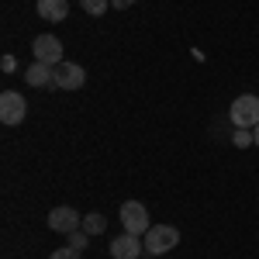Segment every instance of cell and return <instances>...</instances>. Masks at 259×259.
<instances>
[{
	"mask_svg": "<svg viewBox=\"0 0 259 259\" xmlns=\"http://www.w3.org/2000/svg\"><path fill=\"white\" fill-rule=\"evenodd\" d=\"M0 69H4V73H14V69H18L14 56H4V59H0Z\"/></svg>",
	"mask_w": 259,
	"mask_h": 259,
	"instance_id": "cell-16",
	"label": "cell"
},
{
	"mask_svg": "<svg viewBox=\"0 0 259 259\" xmlns=\"http://www.w3.org/2000/svg\"><path fill=\"white\" fill-rule=\"evenodd\" d=\"M83 232H87V235H104V232H107V218L97 214V211L83 214Z\"/></svg>",
	"mask_w": 259,
	"mask_h": 259,
	"instance_id": "cell-11",
	"label": "cell"
},
{
	"mask_svg": "<svg viewBox=\"0 0 259 259\" xmlns=\"http://www.w3.org/2000/svg\"><path fill=\"white\" fill-rule=\"evenodd\" d=\"M228 118L235 128H256L259 124V97L256 94H242V97L232 100L228 107Z\"/></svg>",
	"mask_w": 259,
	"mask_h": 259,
	"instance_id": "cell-2",
	"label": "cell"
},
{
	"mask_svg": "<svg viewBox=\"0 0 259 259\" xmlns=\"http://www.w3.org/2000/svg\"><path fill=\"white\" fill-rule=\"evenodd\" d=\"M121 225H124V232H132V235H145V232L152 228L145 204H139V200H124V204H121Z\"/></svg>",
	"mask_w": 259,
	"mask_h": 259,
	"instance_id": "cell-3",
	"label": "cell"
},
{
	"mask_svg": "<svg viewBox=\"0 0 259 259\" xmlns=\"http://www.w3.org/2000/svg\"><path fill=\"white\" fill-rule=\"evenodd\" d=\"M69 245L80 252V249H87V245H90V235H87L83 228H76V232H69Z\"/></svg>",
	"mask_w": 259,
	"mask_h": 259,
	"instance_id": "cell-13",
	"label": "cell"
},
{
	"mask_svg": "<svg viewBox=\"0 0 259 259\" xmlns=\"http://www.w3.org/2000/svg\"><path fill=\"white\" fill-rule=\"evenodd\" d=\"M142 252H145L142 235L124 232V235H118V239H111V256H114V259H139Z\"/></svg>",
	"mask_w": 259,
	"mask_h": 259,
	"instance_id": "cell-7",
	"label": "cell"
},
{
	"mask_svg": "<svg viewBox=\"0 0 259 259\" xmlns=\"http://www.w3.org/2000/svg\"><path fill=\"white\" fill-rule=\"evenodd\" d=\"M31 52H35V62H45V66H59L62 62V41L56 35H38L31 41Z\"/></svg>",
	"mask_w": 259,
	"mask_h": 259,
	"instance_id": "cell-4",
	"label": "cell"
},
{
	"mask_svg": "<svg viewBox=\"0 0 259 259\" xmlns=\"http://www.w3.org/2000/svg\"><path fill=\"white\" fill-rule=\"evenodd\" d=\"M232 142H235V145H239V149H245V145H249V142H256V139H252V132H249V128H239V132H235V135H232Z\"/></svg>",
	"mask_w": 259,
	"mask_h": 259,
	"instance_id": "cell-14",
	"label": "cell"
},
{
	"mask_svg": "<svg viewBox=\"0 0 259 259\" xmlns=\"http://www.w3.org/2000/svg\"><path fill=\"white\" fill-rule=\"evenodd\" d=\"M252 139H256V145H259V124H256V132H252Z\"/></svg>",
	"mask_w": 259,
	"mask_h": 259,
	"instance_id": "cell-18",
	"label": "cell"
},
{
	"mask_svg": "<svg viewBox=\"0 0 259 259\" xmlns=\"http://www.w3.org/2000/svg\"><path fill=\"white\" fill-rule=\"evenodd\" d=\"M80 7L87 11V14H94V18H100L107 7H111V0H80Z\"/></svg>",
	"mask_w": 259,
	"mask_h": 259,
	"instance_id": "cell-12",
	"label": "cell"
},
{
	"mask_svg": "<svg viewBox=\"0 0 259 259\" xmlns=\"http://www.w3.org/2000/svg\"><path fill=\"white\" fill-rule=\"evenodd\" d=\"M83 83H87L83 66H76V62H59L56 66V87L59 90H80Z\"/></svg>",
	"mask_w": 259,
	"mask_h": 259,
	"instance_id": "cell-8",
	"label": "cell"
},
{
	"mask_svg": "<svg viewBox=\"0 0 259 259\" xmlns=\"http://www.w3.org/2000/svg\"><path fill=\"white\" fill-rule=\"evenodd\" d=\"M49 228L59 232V235H69V232L83 228V214H76L73 207H52L49 211Z\"/></svg>",
	"mask_w": 259,
	"mask_h": 259,
	"instance_id": "cell-6",
	"label": "cell"
},
{
	"mask_svg": "<svg viewBox=\"0 0 259 259\" xmlns=\"http://www.w3.org/2000/svg\"><path fill=\"white\" fill-rule=\"evenodd\" d=\"M24 80H28V87H56V69L45 62H31L24 69Z\"/></svg>",
	"mask_w": 259,
	"mask_h": 259,
	"instance_id": "cell-9",
	"label": "cell"
},
{
	"mask_svg": "<svg viewBox=\"0 0 259 259\" xmlns=\"http://www.w3.org/2000/svg\"><path fill=\"white\" fill-rule=\"evenodd\" d=\"M49 259H80V252H76L73 245H66V249H56V252H52Z\"/></svg>",
	"mask_w": 259,
	"mask_h": 259,
	"instance_id": "cell-15",
	"label": "cell"
},
{
	"mask_svg": "<svg viewBox=\"0 0 259 259\" xmlns=\"http://www.w3.org/2000/svg\"><path fill=\"white\" fill-rule=\"evenodd\" d=\"M35 7L45 21H66V14H69V0H38Z\"/></svg>",
	"mask_w": 259,
	"mask_h": 259,
	"instance_id": "cell-10",
	"label": "cell"
},
{
	"mask_svg": "<svg viewBox=\"0 0 259 259\" xmlns=\"http://www.w3.org/2000/svg\"><path fill=\"white\" fill-rule=\"evenodd\" d=\"M24 114H28V100L21 94H14V90H4L0 94V121L4 124H21Z\"/></svg>",
	"mask_w": 259,
	"mask_h": 259,
	"instance_id": "cell-5",
	"label": "cell"
},
{
	"mask_svg": "<svg viewBox=\"0 0 259 259\" xmlns=\"http://www.w3.org/2000/svg\"><path fill=\"white\" fill-rule=\"evenodd\" d=\"M142 242H145V252H149V256H162V252L177 249L180 232L173 228V225H152V228L142 235Z\"/></svg>",
	"mask_w": 259,
	"mask_h": 259,
	"instance_id": "cell-1",
	"label": "cell"
},
{
	"mask_svg": "<svg viewBox=\"0 0 259 259\" xmlns=\"http://www.w3.org/2000/svg\"><path fill=\"white\" fill-rule=\"evenodd\" d=\"M135 0H111V7H118V11H124V7H132Z\"/></svg>",
	"mask_w": 259,
	"mask_h": 259,
	"instance_id": "cell-17",
	"label": "cell"
}]
</instances>
